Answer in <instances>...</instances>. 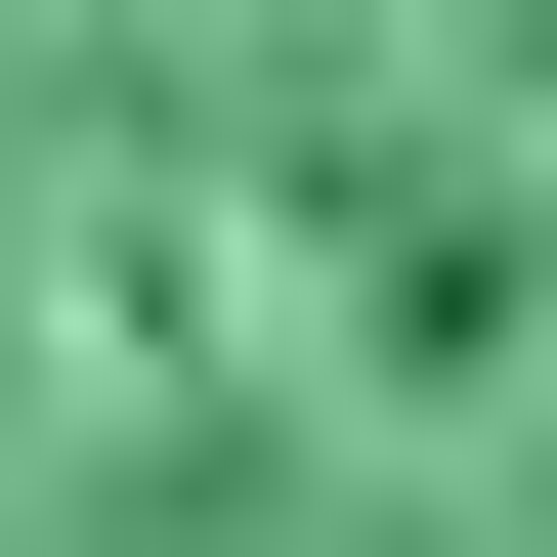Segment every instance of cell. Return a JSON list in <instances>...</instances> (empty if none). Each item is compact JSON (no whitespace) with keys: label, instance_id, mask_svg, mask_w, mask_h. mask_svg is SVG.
Instances as JSON below:
<instances>
[{"label":"cell","instance_id":"6da1fadb","mask_svg":"<svg viewBox=\"0 0 557 557\" xmlns=\"http://www.w3.org/2000/svg\"><path fill=\"white\" fill-rule=\"evenodd\" d=\"M0 557H557V0H0Z\"/></svg>","mask_w":557,"mask_h":557}]
</instances>
